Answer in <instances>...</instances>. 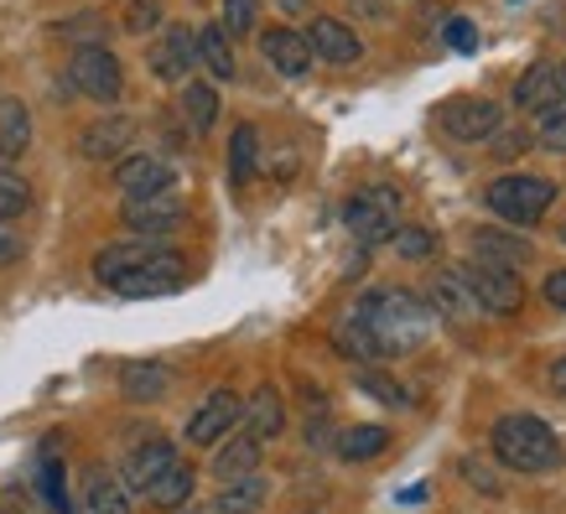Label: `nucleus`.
<instances>
[{
    "instance_id": "nucleus-1",
    "label": "nucleus",
    "mask_w": 566,
    "mask_h": 514,
    "mask_svg": "<svg viewBox=\"0 0 566 514\" xmlns=\"http://www.w3.org/2000/svg\"><path fill=\"white\" fill-rule=\"evenodd\" d=\"M354 317H359L364 333L379 343L385 359L421 348L431 333V307L416 302L411 292H369V296H359V312H354Z\"/></svg>"
},
{
    "instance_id": "nucleus-2",
    "label": "nucleus",
    "mask_w": 566,
    "mask_h": 514,
    "mask_svg": "<svg viewBox=\"0 0 566 514\" xmlns=\"http://www.w3.org/2000/svg\"><path fill=\"white\" fill-rule=\"evenodd\" d=\"M494 458L520 473H551L562 468V437L541 416H504L494 427Z\"/></svg>"
},
{
    "instance_id": "nucleus-3",
    "label": "nucleus",
    "mask_w": 566,
    "mask_h": 514,
    "mask_svg": "<svg viewBox=\"0 0 566 514\" xmlns=\"http://www.w3.org/2000/svg\"><path fill=\"white\" fill-rule=\"evenodd\" d=\"M556 203V182L535 177V171H510L489 182V208L499 219H510L515 229H531L535 219H546V208Z\"/></svg>"
},
{
    "instance_id": "nucleus-4",
    "label": "nucleus",
    "mask_w": 566,
    "mask_h": 514,
    "mask_svg": "<svg viewBox=\"0 0 566 514\" xmlns=\"http://www.w3.org/2000/svg\"><path fill=\"white\" fill-rule=\"evenodd\" d=\"M69 84L94 104H120L125 94V73H120V57L104 48V42H84V48L73 52L69 63Z\"/></svg>"
},
{
    "instance_id": "nucleus-5",
    "label": "nucleus",
    "mask_w": 566,
    "mask_h": 514,
    "mask_svg": "<svg viewBox=\"0 0 566 514\" xmlns=\"http://www.w3.org/2000/svg\"><path fill=\"white\" fill-rule=\"evenodd\" d=\"M395 219H400V192L395 188L354 192V198L344 203V223L359 244H390V234L400 229Z\"/></svg>"
},
{
    "instance_id": "nucleus-6",
    "label": "nucleus",
    "mask_w": 566,
    "mask_h": 514,
    "mask_svg": "<svg viewBox=\"0 0 566 514\" xmlns=\"http://www.w3.org/2000/svg\"><path fill=\"white\" fill-rule=\"evenodd\" d=\"M182 281H188V271H182V255H177V250H161V255L140 260V265H130L125 275H115V281H109V292L125 296V302H146V296H172V292H182Z\"/></svg>"
},
{
    "instance_id": "nucleus-7",
    "label": "nucleus",
    "mask_w": 566,
    "mask_h": 514,
    "mask_svg": "<svg viewBox=\"0 0 566 514\" xmlns=\"http://www.w3.org/2000/svg\"><path fill=\"white\" fill-rule=\"evenodd\" d=\"M468 296L479 302V312H494V317H510V312L525 307V286H520L515 271H499V265H483V260H463L458 265Z\"/></svg>"
},
{
    "instance_id": "nucleus-8",
    "label": "nucleus",
    "mask_w": 566,
    "mask_h": 514,
    "mask_svg": "<svg viewBox=\"0 0 566 514\" xmlns=\"http://www.w3.org/2000/svg\"><path fill=\"white\" fill-rule=\"evenodd\" d=\"M442 130L452 140H489L499 136V125H504V109L494 99H479V94H463V99H447L442 104Z\"/></svg>"
},
{
    "instance_id": "nucleus-9",
    "label": "nucleus",
    "mask_w": 566,
    "mask_h": 514,
    "mask_svg": "<svg viewBox=\"0 0 566 514\" xmlns=\"http://www.w3.org/2000/svg\"><path fill=\"white\" fill-rule=\"evenodd\" d=\"M240 416H244L240 395H234V390H213L203 406L188 416V431H182V437H188L192 447H213V442H223L229 431L240 427Z\"/></svg>"
},
{
    "instance_id": "nucleus-10",
    "label": "nucleus",
    "mask_w": 566,
    "mask_h": 514,
    "mask_svg": "<svg viewBox=\"0 0 566 514\" xmlns=\"http://www.w3.org/2000/svg\"><path fill=\"white\" fill-rule=\"evenodd\" d=\"M146 63H151V73L161 78V84H188L192 63H198V32H188V27H167V32L151 42Z\"/></svg>"
},
{
    "instance_id": "nucleus-11",
    "label": "nucleus",
    "mask_w": 566,
    "mask_h": 514,
    "mask_svg": "<svg viewBox=\"0 0 566 514\" xmlns=\"http://www.w3.org/2000/svg\"><path fill=\"white\" fill-rule=\"evenodd\" d=\"M120 219H125V229H130L136 240H156V234H172L177 223H182V203H177V192H151V198H125Z\"/></svg>"
},
{
    "instance_id": "nucleus-12",
    "label": "nucleus",
    "mask_w": 566,
    "mask_h": 514,
    "mask_svg": "<svg viewBox=\"0 0 566 514\" xmlns=\"http://www.w3.org/2000/svg\"><path fill=\"white\" fill-rule=\"evenodd\" d=\"M307 48L312 57H323V63H338V69H348V63H359L364 57V42L354 27H344L338 17H317L307 32Z\"/></svg>"
},
{
    "instance_id": "nucleus-13",
    "label": "nucleus",
    "mask_w": 566,
    "mask_h": 514,
    "mask_svg": "<svg viewBox=\"0 0 566 514\" xmlns=\"http://www.w3.org/2000/svg\"><path fill=\"white\" fill-rule=\"evenodd\" d=\"M115 188L125 198H151V192H172V167L161 156H120L115 167Z\"/></svg>"
},
{
    "instance_id": "nucleus-14",
    "label": "nucleus",
    "mask_w": 566,
    "mask_h": 514,
    "mask_svg": "<svg viewBox=\"0 0 566 514\" xmlns=\"http://www.w3.org/2000/svg\"><path fill=\"white\" fill-rule=\"evenodd\" d=\"M260 52H265V63H271L275 73H286V78H302V73L312 69L307 36L292 32V27H265V32H260Z\"/></svg>"
},
{
    "instance_id": "nucleus-15",
    "label": "nucleus",
    "mask_w": 566,
    "mask_h": 514,
    "mask_svg": "<svg viewBox=\"0 0 566 514\" xmlns=\"http://www.w3.org/2000/svg\"><path fill=\"white\" fill-rule=\"evenodd\" d=\"M130 140H136V120L130 115H109V120H94L78 136V151L88 156V161H115V156L130 151Z\"/></svg>"
},
{
    "instance_id": "nucleus-16",
    "label": "nucleus",
    "mask_w": 566,
    "mask_h": 514,
    "mask_svg": "<svg viewBox=\"0 0 566 514\" xmlns=\"http://www.w3.org/2000/svg\"><path fill=\"white\" fill-rule=\"evenodd\" d=\"M473 260L520 275V265H525V260H535V250H531V240H520V234H504V229H479V234H473Z\"/></svg>"
},
{
    "instance_id": "nucleus-17",
    "label": "nucleus",
    "mask_w": 566,
    "mask_h": 514,
    "mask_svg": "<svg viewBox=\"0 0 566 514\" xmlns=\"http://www.w3.org/2000/svg\"><path fill=\"white\" fill-rule=\"evenodd\" d=\"M427 296H431V312H437V317H447V323L463 327L468 317H479V302L468 296V286H463V275H458V271H437V275H431Z\"/></svg>"
},
{
    "instance_id": "nucleus-18",
    "label": "nucleus",
    "mask_w": 566,
    "mask_h": 514,
    "mask_svg": "<svg viewBox=\"0 0 566 514\" xmlns=\"http://www.w3.org/2000/svg\"><path fill=\"white\" fill-rule=\"evenodd\" d=\"M172 463H182V458H177V447H172V442H161V437H151V442H140L136 452L125 458V483L146 494V489H151V483L161 479V473H167Z\"/></svg>"
},
{
    "instance_id": "nucleus-19",
    "label": "nucleus",
    "mask_w": 566,
    "mask_h": 514,
    "mask_svg": "<svg viewBox=\"0 0 566 514\" xmlns=\"http://www.w3.org/2000/svg\"><path fill=\"white\" fill-rule=\"evenodd\" d=\"M244 431L255 437V442H271V437H281L286 431V406H281V395H275V385H260L250 400H244Z\"/></svg>"
},
{
    "instance_id": "nucleus-20",
    "label": "nucleus",
    "mask_w": 566,
    "mask_h": 514,
    "mask_svg": "<svg viewBox=\"0 0 566 514\" xmlns=\"http://www.w3.org/2000/svg\"><path fill=\"white\" fill-rule=\"evenodd\" d=\"M260 447L250 431H240V437H223V447L213 452V479L219 483H234V479H250L260 468Z\"/></svg>"
},
{
    "instance_id": "nucleus-21",
    "label": "nucleus",
    "mask_w": 566,
    "mask_h": 514,
    "mask_svg": "<svg viewBox=\"0 0 566 514\" xmlns=\"http://www.w3.org/2000/svg\"><path fill=\"white\" fill-rule=\"evenodd\" d=\"M562 99V63H535L515 84V109H556Z\"/></svg>"
},
{
    "instance_id": "nucleus-22",
    "label": "nucleus",
    "mask_w": 566,
    "mask_h": 514,
    "mask_svg": "<svg viewBox=\"0 0 566 514\" xmlns=\"http://www.w3.org/2000/svg\"><path fill=\"white\" fill-rule=\"evenodd\" d=\"M120 390H125V400H136V406H146V400H161V395L172 390V369L167 364H125L120 369Z\"/></svg>"
},
{
    "instance_id": "nucleus-23",
    "label": "nucleus",
    "mask_w": 566,
    "mask_h": 514,
    "mask_svg": "<svg viewBox=\"0 0 566 514\" xmlns=\"http://www.w3.org/2000/svg\"><path fill=\"white\" fill-rule=\"evenodd\" d=\"M78 514H130V494H125V483L115 479V473L94 468V473L84 479V504H78Z\"/></svg>"
},
{
    "instance_id": "nucleus-24",
    "label": "nucleus",
    "mask_w": 566,
    "mask_h": 514,
    "mask_svg": "<svg viewBox=\"0 0 566 514\" xmlns=\"http://www.w3.org/2000/svg\"><path fill=\"white\" fill-rule=\"evenodd\" d=\"M32 146V115L21 99H0V161H17L21 151Z\"/></svg>"
},
{
    "instance_id": "nucleus-25",
    "label": "nucleus",
    "mask_w": 566,
    "mask_h": 514,
    "mask_svg": "<svg viewBox=\"0 0 566 514\" xmlns=\"http://www.w3.org/2000/svg\"><path fill=\"white\" fill-rule=\"evenodd\" d=\"M260 167V130L255 125H234V136H229V182L244 188Z\"/></svg>"
},
{
    "instance_id": "nucleus-26",
    "label": "nucleus",
    "mask_w": 566,
    "mask_h": 514,
    "mask_svg": "<svg viewBox=\"0 0 566 514\" xmlns=\"http://www.w3.org/2000/svg\"><path fill=\"white\" fill-rule=\"evenodd\" d=\"M385 447H390V431L375 427V421H364V427H348L344 437H338V458H344V463H369Z\"/></svg>"
},
{
    "instance_id": "nucleus-27",
    "label": "nucleus",
    "mask_w": 566,
    "mask_h": 514,
    "mask_svg": "<svg viewBox=\"0 0 566 514\" xmlns=\"http://www.w3.org/2000/svg\"><path fill=\"white\" fill-rule=\"evenodd\" d=\"M265 479L260 473H250V479H234V483H223V494L213 499V514H250L265 504Z\"/></svg>"
},
{
    "instance_id": "nucleus-28",
    "label": "nucleus",
    "mask_w": 566,
    "mask_h": 514,
    "mask_svg": "<svg viewBox=\"0 0 566 514\" xmlns=\"http://www.w3.org/2000/svg\"><path fill=\"white\" fill-rule=\"evenodd\" d=\"M192 468L188 463H172L167 468V473H161V479L151 483V489H146V499H151L156 510H177V504H188L192 499Z\"/></svg>"
},
{
    "instance_id": "nucleus-29",
    "label": "nucleus",
    "mask_w": 566,
    "mask_h": 514,
    "mask_svg": "<svg viewBox=\"0 0 566 514\" xmlns=\"http://www.w3.org/2000/svg\"><path fill=\"white\" fill-rule=\"evenodd\" d=\"M182 115H188V125L203 136V130H213V120H219V88L213 84H182Z\"/></svg>"
},
{
    "instance_id": "nucleus-30",
    "label": "nucleus",
    "mask_w": 566,
    "mask_h": 514,
    "mask_svg": "<svg viewBox=\"0 0 566 514\" xmlns=\"http://www.w3.org/2000/svg\"><path fill=\"white\" fill-rule=\"evenodd\" d=\"M198 63H203L213 78H234V52H229L223 27H203V32H198Z\"/></svg>"
},
{
    "instance_id": "nucleus-31",
    "label": "nucleus",
    "mask_w": 566,
    "mask_h": 514,
    "mask_svg": "<svg viewBox=\"0 0 566 514\" xmlns=\"http://www.w3.org/2000/svg\"><path fill=\"white\" fill-rule=\"evenodd\" d=\"M36 489H42V504H48L52 514H73L69 504V479H63V463L57 458H42V468H36Z\"/></svg>"
},
{
    "instance_id": "nucleus-32",
    "label": "nucleus",
    "mask_w": 566,
    "mask_h": 514,
    "mask_svg": "<svg viewBox=\"0 0 566 514\" xmlns=\"http://www.w3.org/2000/svg\"><path fill=\"white\" fill-rule=\"evenodd\" d=\"M32 208V188H27V177L21 171H11L6 161H0V223L21 219Z\"/></svg>"
},
{
    "instance_id": "nucleus-33",
    "label": "nucleus",
    "mask_w": 566,
    "mask_h": 514,
    "mask_svg": "<svg viewBox=\"0 0 566 514\" xmlns=\"http://www.w3.org/2000/svg\"><path fill=\"white\" fill-rule=\"evenodd\" d=\"M333 338H338V354H348V359H359V364H375V359H385V354H379V343L369 338V333H364V323H359V317H354V323H344V327H338V333H333Z\"/></svg>"
},
{
    "instance_id": "nucleus-34",
    "label": "nucleus",
    "mask_w": 566,
    "mask_h": 514,
    "mask_svg": "<svg viewBox=\"0 0 566 514\" xmlns=\"http://www.w3.org/2000/svg\"><path fill=\"white\" fill-rule=\"evenodd\" d=\"M395 255L400 260H437V234H427V229H411V223H400L390 234Z\"/></svg>"
},
{
    "instance_id": "nucleus-35",
    "label": "nucleus",
    "mask_w": 566,
    "mask_h": 514,
    "mask_svg": "<svg viewBox=\"0 0 566 514\" xmlns=\"http://www.w3.org/2000/svg\"><path fill=\"white\" fill-rule=\"evenodd\" d=\"M260 17V0H223V36H250Z\"/></svg>"
},
{
    "instance_id": "nucleus-36",
    "label": "nucleus",
    "mask_w": 566,
    "mask_h": 514,
    "mask_svg": "<svg viewBox=\"0 0 566 514\" xmlns=\"http://www.w3.org/2000/svg\"><path fill=\"white\" fill-rule=\"evenodd\" d=\"M359 385L375 395V400H390V406H406V400H411V395L400 390L390 375H379V369H359Z\"/></svg>"
},
{
    "instance_id": "nucleus-37",
    "label": "nucleus",
    "mask_w": 566,
    "mask_h": 514,
    "mask_svg": "<svg viewBox=\"0 0 566 514\" xmlns=\"http://www.w3.org/2000/svg\"><path fill=\"white\" fill-rule=\"evenodd\" d=\"M442 42H447L452 52H479V27H473L468 17H452V21L442 27Z\"/></svg>"
},
{
    "instance_id": "nucleus-38",
    "label": "nucleus",
    "mask_w": 566,
    "mask_h": 514,
    "mask_svg": "<svg viewBox=\"0 0 566 514\" xmlns=\"http://www.w3.org/2000/svg\"><path fill=\"white\" fill-rule=\"evenodd\" d=\"M541 146L566 156V109H546V120H541Z\"/></svg>"
},
{
    "instance_id": "nucleus-39",
    "label": "nucleus",
    "mask_w": 566,
    "mask_h": 514,
    "mask_svg": "<svg viewBox=\"0 0 566 514\" xmlns=\"http://www.w3.org/2000/svg\"><path fill=\"white\" fill-rule=\"evenodd\" d=\"M156 21H161V6H156V0H136V6H130V11H125V32H151Z\"/></svg>"
},
{
    "instance_id": "nucleus-40",
    "label": "nucleus",
    "mask_w": 566,
    "mask_h": 514,
    "mask_svg": "<svg viewBox=\"0 0 566 514\" xmlns=\"http://www.w3.org/2000/svg\"><path fill=\"white\" fill-rule=\"evenodd\" d=\"M463 479L473 483V489H483V494H499V479H494V473H489L483 463H473V458L463 463Z\"/></svg>"
},
{
    "instance_id": "nucleus-41",
    "label": "nucleus",
    "mask_w": 566,
    "mask_h": 514,
    "mask_svg": "<svg viewBox=\"0 0 566 514\" xmlns=\"http://www.w3.org/2000/svg\"><path fill=\"white\" fill-rule=\"evenodd\" d=\"M541 296H546L556 312H566V271H551L546 275V286H541Z\"/></svg>"
},
{
    "instance_id": "nucleus-42",
    "label": "nucleus",
    "mask_w": 566,
    "mask_h": 514,
    "mask_svg": "<svg viewBox=\"0 0 566 514\" xmlns=\"http://www.w3.org/2000/svg\"><path fill=\"white\" fill-rule=\"evenodd\" d=\"M21 255V240L11 234V223H0V265H11Z\"/></svg>"
},
{
    "instance_id": "nucleus-43",
    "label": "nucleus",
    "mask_w": 566,
    "mask_h": 514,
    "mask_svg": "<svg viewBox=\"0 0 566 514\" xmlns=\"http://www.w3.org/2000/svg\"><path fill=\"white\" fill-rule=\"evenodd\" d=\"M427 494H431L427 483H411V489H400V494H395V499H400V504H421V499H427Z\"/></svg>"
},
{
    "instance_id": "nucleus-44",
    "label": "nucleus",
    "mask_w": 566,
    "mask_h": 514,
    "mask_svg": "<svg viewBox=\"0 0 566 514\" xmlns=\"http://www.w3.org/2000/svg\"><path fill=\"white\" fill-rule=\"evenodd\" d=\"M0 514H42V510H32L27 499H0Z\"/></svg>"
},
{
    "instance_id": "nucleus-45",
    "label": "nucleus",
    "mask_w": 566,
    "mask_h": 514,
    "mask_svg": "<svg viewBox=\"0 0 566 514\" xmlns=\"http://www.w3.org/2000/svg\"><path fill=\"white\" fill-rule=\"evenodd\" d=\"M551 390H556V395H566V359H556V364H551Z\"/></svg>"
},
{
    "instance_id": "nucleus-46",
    "label": "nucleus",
    "mask_w": 566,
    "mask_h": 514,
    "mask_svg": "<svg viewBox=\"0 0 566 514\" xmlns=\"http://www.w3.org/2000/svg\"><path fill=\"white\" fill-rule=\"evenodd\" d=\"M172 514H213V504H192V499H188V504H177Z\"/></svg>"
},
{
    "instance_id": "nucleus-47",
    "label": "nucleus",
    "mask_w": 566,
    "mask_h": 514,
    "mask_svg": "<svg viewBox=\"0 0 566 514\" xmlns=\"http://www.w3.org/2000/svg\"><path fill=\"white\" fill-rule=\"evenodd\" d=\"M562 94H566V63H562Z\"/></svg>"
},
{
    "instance_id": "nucleus-48",
    "label": "nucleus",
    "mask_w": 566,
    "mask_h": 514,
    "mask_svg": "<svg viewBox=\"0 0 566 514\" xmlns=\"http://www.w3.org/2000/svg\"><path fill=\"white\" fill-rule=\"evenodd\" d=\"M562 244H566V223H562Z\"/></svg>"
},
{
    "instance_id": "nucleus-49",
    "label": "nucleus",
    "mask_w": 566,
    "mask_h": 514,
    "mask_svg": "<svg viewBox=\"0 0 566 514\" xmlns=\"http://www.w3.org/2000/svg\"><path fill=\"white\" fill-rule=\"evenodd\" d=\"M515 6H520V0H515Z\"/></svg>"
}]
</instances>
